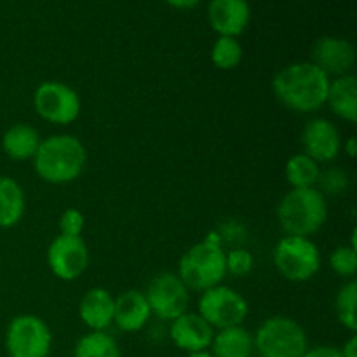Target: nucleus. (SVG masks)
<instances>
[{
  "instance_id": "obj_1",
  "label": "nucleus",
  "mask_w": 357,
  "mask_h": 357,
  "mask_svg": "<svg viewBox=\"0 0 357 357\" xmlns=\"http://www.w3.org/2000/svg\"><path fill=\"white\" fill-rule=\"evenodd\" d=\"M330 77L312 61L291 63L275 73L272 91L275 98L296 114H312L326 105Z\"/></svg>"
},
{
  "instance_id": "obj_2",
  "label": "nucleus",
  "mask_w": 357,
  "mask_h": 357,
  "mask_svg": "<svg viewBox=\"0 0 357 357\" xmlns=\"http://www.w3.org/2000/svg\"><path fill=\"white\" fill-rule=\"evenodd\" d=\"M86 164V146L72 135H54L42 139L33 157L35 173L51 185L72 183L84 173Z\"/></svg>"
},
{
  "instance_id": "obj_3",
  "label": "nucleus",
  "mask_w": 357,
  "mask_h": 357,
  "mask_svg": "<svg viewBox=\"0 0 357 357\" xmlns=\"http://www.w3.org/2000/svg\"><path fill=\"white\" fill-rule=\"evenodd\" d=\"M278 220L286 236H314L328 220L326 197L317 187L291 188L279 202Z\"/></svg>"
},
{
  "instance_id": "obj_4",
  "label": "nucleus",
  "mask_w": 357,
  "mask_h": 357,
  "mask_svg": "<svg viewBox=\"0 0 357 357\" xmlns=\"http://www.w3.org/2000/svg\"><path fill=\"white\" fill-rule=\"evenodd\" d=\"M225 255L220 236L209 234L204 241L185 251L178 265V278L194 291L202 293L220 286L227 275Z\"/></svg>"
},
{
  "instance_id": "obj_5",
  "label": "nucleus",
  "mask_w": 357,
  "mask_h": 357,
  "mask_svg": "<svg viewBox=\"0 0 357 357\" xmlns=\"http://www.w3.org/2000/svg\"><path fill=\"white\" fill-rule=\"evenodd\" d=\"M255 351L260 357H303L309 351V338L298 321L274 316L258 326L253 337Z\"/></svg>"
},
{
  "instance_id": "obj_6",
  "label": "nucleus",
  "mask_w": 357,
  "mask_h": 357,
  "mask_svg": "<svg viewBox=\"0 0 357 357\" xmlns=\"http://www.w3.org/2000/svg\"><path fill=\"white\" fill-rule=\"evenodd\" d=\"M274 265L289 282H307L321 271V251L310 237L284 236L274 250Z\"/></svg>"
},
{
  "instance_id": "obj_7",
  "label": "nucleus",
  "mask_w": 357,
  "mask_h": 357,
  "mask_svg": "<svg viewBox=\"0 0 357 357\" xmlns=\"http://www.w3.org/2000/svg\"><path fill=\"white\" fill-rule=\"evenodd\" d=\"M197 314L213 330H225L243 326L250 314V305L236 289L220 284L202 291L197 303Z\"/></svg>"
},
{
  "instance_id": "obj_8",
  "label": "nucleus",
  "mask_w": 357,
  "mask_h": 357,
  "mask_svg": "<svg viewBox=\"0 0 357 357\" xmlns=\"http://www.w3.org/2000/svg\"><path fill=\"white\" fill-rule=\"evenodd\" d=\"M52 333L47 323L33 314H20L6 331V351L9 357H47Z\"/></svg>"
},
{
  "instance_id": "obj_9",
  "label": "nucleus",
  "mask_w": 357,
  "mask_h": 357,
  "mask_svg": "<svg viewBox=\"0 0 357 357\" xmlns=\"http://www.w3.org/2000/svg\"><path fill=\"white\" fill-rule=\"evenodd\" d=\"M80 96L75 89L59 80H45L35 89L33 108L42 121L54 126H68L80 115Z\"/></svg>"
},
{
  "instance_id": "obj_10",
  "label": "nucleus",
  "mask_w": 357,
  "mask_h": 357,
  "mask_svg": "<svg viewBox=\"0 0 357 357\" xmlns=\"http://www.w3.org/2000/svg\"><path fill=\"white\" fill-rule=\"evenodd\" d=\"M152 316L160 321H174L181 314L188 312L190 305V289L183 284L178 274L162 272L150 281L145 291Z\"/></svg>"
},
{
  "instance_id": "obj_11",
  "label": "nucleus",
  "mask_w": 357,
  "mask_h": 357,
  "mask_svg": "<svg viewBox=\"0 0 357 357\" xmlns=\"http://www.w3.org/2000/svg\"><path fill=\"white\" fill-rule=\"evenodd\" d=\"M47 265L61 281H75L89 267V250L82 237L56 236L47 248Z\"/></svg>"
},
{
  "instance_id": "obj_12",
  "label": "nucleus",
  "mask_w": 357,
  "mask_h": 357,
  "mask_svg": "<svg viewBox=\"0 0 357 357\" xmlns=\"http://www.w3.org/2000/svg\"><path fill=\"white\" fill-rule=\"evenodd\" d=\"M300 139H302L303 153L317 164L333 162L342 152L340 131L328 119L317 117L307 122Z\"/></svg>"
},
{
  "instance_id": "obj_13",
  "label": "nucleus",
  "mask_w": 357,
  "mask_h": 357,
  "mask_svg": "<svg viewBox=\"0 0 357 357\" xmlns=\"http://www.w3.org/2000/svg\"><path fill=\"white\" fill-rule=\"evenodd\" d=\"M312 63L328 77H342L356 65V49L347 38L321 37L312 47Z\"/></svg>"
},
{
  "instance_id": "obj_14",
  "label": "nucleus",
  "mask_w": 357,
  "mask_h": 357,
  "mask_svg": "<svg viewBox=\"0 0 357 357\" xmlns=\"http://www.w3.org/2000/svg\"><path fill=\"white\" fill-rule=\"evenodd\" d=\"M208 20L218 37L237 38L250 24L251 7L248 0H209Z\"/></svg>"
},
{
  "instance_id": "obj_15",
  "label": "nucleus",
  "mask_w": 357,
  "mask_h": 357,
  "mask_svg": "<svg viewBox=\"0 0 357 357\" xmlns=\"http://www.w3.org/2000/svg\"><path fill=\"white\" fill-rule=\"evenodd\" d=\"M213 337H215V330L197 312H185L174 321H171V342L187 354L208 351Z\"/></svg>"
},
{
  "instance_id": "obj_16",
  "label": "nucleus",
  "mask_w": 357,
  "mask_h": 357,
  "mask_svg": "<svg viewBox=\"0 0 357 357\" xmlns=\"http://www.w3.org/2000/svg\"><path fill=\"white\" fill-rule=\"evenodd\" d=\"M152 317L145 293L128 289L115 298L114 324L126 333H136L146 326Z\"/></svg>"
},
{
  "instance_id": "obj_17",
  "label": "nucleus",
  "mask_w": 357,
  "mask_h": 357,
  "mask_svg": "<svg viewBox=\"0 0 357 357\" xmlns=\"http://www.w3.org/2000/svg\"><path fill=\"white\" fill-rule=\"evenodd\" d=\"M115 298L105 288H91L79 303V317L91 331H107L114 324Z\"/></svg>"
},
{
  "instance_id": "obj_18",
  "label": "nucleus",
  "mask_w": 357,
  "mask_h": 357,
  "mask_svg": "<svg viewBox=\"0 0 357 357\" xmlns=\"http://www.w3.org/2000/svg\"><path fill=\"white\" fill-rule=\"evenodd\" d=\"M326 105L338 119L354 124L357 121V79L352 73L330 80Z\"/></svg>"
},
{
  "instance_id": "obj_19",
  "label": "nucleus",
  "mask_w": 357,
  "mask_h": 357,
  "mask_svg": "<svg viewBox=\"0 0 357 357\" xmlns=\"http://www.w3.org/2000/svg\"><path fill=\"white\" fill-rule=\"evenodd\" d=\"M40 135L37 129L30 124H14L3 132L2 136V150L9 159L30 160L37 153L40 146Z\"/></svg>"
},
{
  "instance_id": "obj_20",
  "label": "nucleus",
  "mask_w": 357,
  "mask_h": 357,
  "mask_svg": "<svg viewBox=\"0 0 357 357\" xmlns=\"http://www.w3.org/2000/svg\"><path fill=\"white\" fill-rule=\"evenodd\" d=\"M209 349L213 357H251L255 352V340L244 326H232L218 330Z\"/></svg>"
},
{
  "instance_id": "obj_21",
  "label": "nucleus",
  "mask_w": 357,
  "mask_h": 357,
  "mask_svg": "<svg viewBox=\"0 0 357 357\" xmlns=\"http://www.w3.org/2000/svg\"><path fill=\"white\" fill-rule=\"evenodd\" d=\"M26 197L14 178L0 176V229H13L24 216Z\"/></svg>"
},
{
  "instance_id": "obj_22",
  "label": "nucleus",
  "mask_w": 357,
  "mask_h": 357,
  "mask_svg": "<svg viewBox=\"0 0 357 357\" xmlns=\"http://www.w3.org/2000/svg\"><path fill=\"white\" fill-rule=\"evenodd\" d=\"M321 167L314 159L305 153H296L289 157L284 167L286 181L291 188H314L319 181Z\"/></svg>"
},
{
  "instance_id": "obj_23",
  "label": "nucleus",
  "mask_w": 357,
  "mask_h": 357,
  "mask_svg": "<svg viewBox=\"0 0 357 357\" xmlns=\"http://www.w3.org/2000/svg\"><path fill=\"white\" fill-rule=\"evenodd\" d=\"M73 357H122L121 349L107 331H89L75 344Z\"/></svg>"
},
{
  "instance_id": "obj_24",
  "label": "nucleus",
  "mask_w": 357,
  "mask_h": 357,
  "mask_svg": "<svg viewBox=\"0 0 357 357\" xmlns=\"http://www.w3.org/2000/svg\"><path fill=\"white\" fill-rule=\"evenodd\" d=\"M356 307H357V282L352 279L347 284L342 286L337 293L335 298V312H337L338 321L344 328L349 331L356 333L357 330V316H356Z\"/></svg>"
},
{
  "instance_id": "obj_25",
  "label": "nucleus",
  "mask_w": 357,
  "mask_h": 357,
  "mask_svg": "<svg viewBox=\"0 0 357 357\" xmlns=\"http://www.w3.org/2000/svg\"><path fill=\"white\" fill-rule=\"evenodd\" d=\"M243 45L234 37H218L211 47V63L218 70H234L243 61Z\"/></svg>"
},
{
  "instance_id": "obj_26",
  "label": "nucleus",
  "mask_w": 357,
  "mask_h": 357,
  "mask_svg": "<svg viewBox=\"0 0 357 357\" xmlns=\"http://www.w3.org/2000/svg\"><path fill=\"white\" fill-rule=\"evenodd\" d=\"M333 272L340 278H354L357 272V250L352 246H338L330 257Z\"/></svg>"
},
{
  "instance_id": "obj_27",
  "label": "nucleus",
  "mask_w": 357,
  "mask_h": 357,
  "mask_svg": "<svg viewBox=\"0 0 357 357\" xmlns=\"http://www.w3.org/2000/svg\"><path fill=\"white\" fill-rule=\"evenodd\" d=\"M319 188L317 190L326 197V195H342L347 192L349 188V174L342 169H328L319 174V181H317Z\"/></svg>"
},
{
  "instance_id": "obj_28",
  "label": "nucleus",
  "mask_w": 357,
  "mask_h": 357,
  "mask_svg": "<svg viewBox=\"0 0 357 357\" xmlns=\"http://www.w3.org/2000/svg\"><path fill=\"white\" fill-rule=\"evenodd\" d=\"M255 265L253 255L248 250H243V248H237V250L229 251L225 255V267L227 274L234 275V278L241 279L246 278V275L251 274Z\"/></svg>"
},
{
  "instance_id": "obj_29",
  "label": "nucleus",
  "mask_w": 357,
  "mask_h": 357,
  "mask_svg": "<svg viewBox=\"0 0 357 357\" xmlns=\"http://www.w3.org/2000/svg\"><path fill=\"white\" fill-rule=\"evenodd\" d=\"M58 227L61 236L80 237L84 232V227H86V218H84V215L79 209L68 208L61 213V216H59Z\"/></svg>"
},
{
  "instance_id": "obj_30",
  "label": "nucleus",
  "mask_w": 357,
  "mask_h": 357,
  "mask_svg": "<svg viewBox=\"0 0 357 357\" xmlns=\"http://www.w3.org/2000/svg\"><path fill=\"white\" fill-rule=\"evenodd\" d=\"M303 357H342V352L338 347H331V345H319V347L309 349L303 354Z\"/></svg>"
},
{
  "instance_id": "obj_31",
  "label": "nucleus",
  "mask_w": 357,
  "mask_h": 357,
  "mask_svg": "<svg viewBox=\"0 0 357 357\" xmlns=\"http://www.w3.org/2000/svg\"><path fill=\"white\" fill-rule=\"evenodd\" d=\"M342 357H357V337L356 333H352V337L349 338L344 344V347L340 349Z\"/></svg>"
},
{
  "instance_id": "obj_32",
  "label": "nucleus",
  "mask_w": 357,
  "mask_h": 357,
  "mask_svg": "<svg viewBox=\"0 0 357 357\" xmlns=\"http://www.w3.org/2000/svg\"><path fill=\"white\" fill-rule=\"evenodd\" d=\"M166 3H169L174 9H194L195 6L202 2V0H164Z\"/></svg>"
},
{
  "instance_id": "obj_33",
  "label": "nucleus",
  "mask_w": 357,
  "mask_h": 357,
  "mask_svg": "<svg viewBox=\"0 0 357 357\" xmlns=\"http://www.w3.org/2000/svg\"><path fill=\"white\" fill-rule=\"evenodd\" d=\"M342 149H344V152L347 153L351 159H354V157L357 155V142L354 136H351V138H347V142L342 143Z\"/></svg>"
},
{
  "instance_id": "obj_34",
  "label": "nucleus",
  "mask_w": 357,
  "mask_h": 357,
  "mask_svg": "<svg viewBox=\"0 0 357 357\" xmlns=\"http://www.w3.org/2000/svg\"><path fill=\"white\" fill-rule=\"evenodd\" d=\"M187 357H213V356H211V352L202 351V352H192V354H188Z\"/></svg>"
}]
</instances>
